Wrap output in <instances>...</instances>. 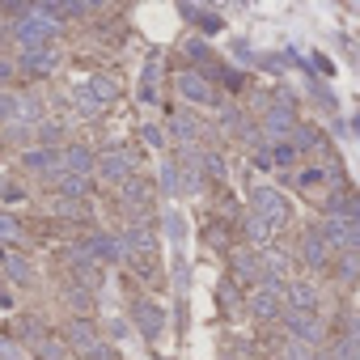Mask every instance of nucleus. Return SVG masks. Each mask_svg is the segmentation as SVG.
Here are the masks:
<instances>
[{"label":"nucleus","instance_id":"7c9ffc66","mask_svg":"<svg viewBox=\"0 0 360 360\" xmlns=\"http://www.w3.org/2000/svg\"><path fill=\"white\" fill-rule=\"evenodd\" d=\"M233 271H238L242 280H255V276H259V255L242 250V255H238V263H233Z\"/></svg>","mask_w":360,"mask_h":360},{"label":"nucleus","instance_id":"393cba45","mask_svg":"<svg viewBox=\"0 0 360 360\" xmlns=\"http://www.w3.org/2000/svg\"><path fill=\"white\" fill-rule=\"evenodd\" d=\"M5 276L18 280V284H30V280H34V267H30L22 255H9V259H5Z\"/></svg>","mask_w":360,"mask_h":360},{"label":"nucleus","instance_id":"412c9836","mask_svg":"<svg viewBox=\"0 0 360 360\" xmlns=\"http://www.w3.org/2000/svg\"><path fill=\"white\" fill-rule=\"evenodd\" d=\"M51 183H56V191H60L64 200H81V195L89 191V178H77V174H56Z\"/></svg>","mask_w":360,"mask_h":360},{"label":"nucleus","instance_id":"1a4fd4ad","mask_svg":"<svg viewBox=\"0 0 360 360\" xmlns=\"http://www.w3.org/2000/svg\"><path fill=\"white\" fill-rule=\"evenodd\" d=\"M263 131L271 136V144H280V140H288V136L297 131V115L284 110V106H271V110L263 115Z\"/></svg>","mask_w":360,"mask_h":360},{"label":"nucleus","instance_id":"423d86ee","mask_svg":"<svg viewBox=\"0 0 360 360\" xmlns=\"http://www.w3.org/2000/svg\"><path fill=\"white\" fill-rule=\"evenodd\" d=\"M178 89H183L187 102H200V106H217V89L204 72H178Z\"/></svg>","mask_w":360,"mask_h":360},{"label":"nucleus","instance_id":"9d476101","mask_svg":"<svg viewBox=\"0 0 360 360\" xmlns=\"http://www.w3.org/2000/svg\"><path fill=\"white\" fill-rule=\"evenodd\" d=\"M284 301H288V314H314L318 309V288L305 284V280H297V284L284 288Z\"/></svg>","mask_w":360,"mask_h":360},{"label":"nucleus","instance_id":"6e6552de","mask_svg":"<svg viewBox=\"0 0 360 360\" xmlns=\"http://www.w3.org/2000/svg\"><path fill=\"white\" fill-rule=\"evenodd\" d=\"M18 64H22L26 72H34V77H47V72H56L60 51H56V47H26V51L18 56Z\"/></svg>","mask_w":360,"mask_h":360},{"label":"nucleus","instance_id":"2eb2a0df","mask_svg":"<svg viewBox=\"0 0 360 360\" xmlns=\"http://www.w3.org/2000/svg\"><path fill=\"white\" fill-rule=\"evenodd\" d=\"M288 330H292L297 343H309V347H314V339L322 335V326H318L314 314H288Z\"/></svg>","mask_w":360,"mask_h":360},{"label":"nucleus","instance_id":"c03bdc74","mask_svg":"<svg viewBox=\"0 0 360 360\" xmlns=\"http://www.w3.org/2000/svg\"><path fill=\"white\" fill-rule=\"evenodd\" d=\"M18 356H22V352H18V347H13L9 339H5V343H0V360H18Z\"/></svg>","mask_w":360,"mask_h":360},{"label":"nucleus","instance_id":"a19ab883","mask_svg":"<svg viewBox=\"0 0 360 360\" xmlns=\"http://www.w3.org/2000/svg\"><path fill=\"white\" fill-rule=\"evenodd\" d=\"M60 136H64V127H60V123H43V144H56Z\"/></svg>","mask_w":360,"mask_h":360},{"label":"nucleus","instance_id":"0eeeda50","mask_svg":"<svg viewBox=\"0 0 360 360\" xmlns=\"http://www.w3.org/2000/svg\"><path fill=\"white\" fill-rule=\"evenodd\" d=\"M131 318H136V326H140L144 339H161V330H165V309H161L157 301H136Z\"/></svg>","mask_w":360,"mask_h":360},{"label":"nucleus","instance_id":"a211bd4d","mask_svg":"<svg viewBox=\"0 0 360 360\" xmlns=\"http://www.w3.org/2000/svg\"><path fill=\"white\" fill-rule=\"evenodd\" d=\"M22 165H26V169H47V174H60V153H56V148H30V153L22 157Z\"/></svg>","mask_w":360,"mask_h":360},{"label":"nucleus","instance_id":"c9c22d12","mask_svg":"<svg viewBox=\"0 0 360 360\" xmlns=\"http://www.w3.org/2000/svg\"><path fill=\"white\" fill-rule=\"evenodd\" d=\"M77 110H81V115H102V106H98V102L85 94V85L77 89Z\"/></svg>","mask_w":360,"mask_h":360},{"label":"nucleus","instance_id":"f8f14e48","mask_svg":"<svg viewBox=\"0 0 360 360\" xmlns=\"http://www.w3.org/2000/svg\"><path fill=\"white\" fill-rule=\"evenodd\" d=\"M301 259L309 263V267H322L326 259H330V246H326V238H322V229H305L301 233Z\"/></svg>","mask_w":360,"mask_h":360},{"label":"nucleus","instance_id":"79ce46f5","mask_svg":"<svg viewBox=\"0 0 360 360\" xmlns=\"http://www.w3.org/2000/svg\"><path fill=\"white\" fill-rule=\"evenodd\" d=\"M72 305H77V309H89V292H85V288H72Z\"/></svg>","mask_w":360,"mask_h":360},{"label":"nucleus","instance_id":"f257e3e1","mask_svg":"<svg viewBox=\"0 0 360 360\" xmlns=\"http://www.w3.org/2000/svg\"><path fill=\"white\" fill-rule=\"evenodd\" d=\"M13 13H22V22L13 26V34H18L22 51H26V47H51V39H56V22L39 18L30 5H22V9H13Z\"/></svg>","mask_w":360,"mask_h":360},{"label":"nucleus","instance_id":"cd10ccee","mask_svg":"<svg viewBox=\"0 0 360 360\" xmlns=\"http://www.w3.org/2000/svg\"><path fill=\"white\" fill-rule=\"evenodd\" d=\"M0 242H22V221L13 212H0Z\"/></svg>","mask_w":360,"mask_h":360},{"label":"nucleus","instance_id":"49530a36","mask_svg":"<svg viewBox=\"0 0 360 360\" xmlns=\"http://www.w3.org/2000/svg\"><path fill=\"white\" fill-rule=\"evenodd\" d=\"M0 309H13V297H9L5 288H0Z\"/></svg>","mask_w":360,"mask_h":360},{"label":"nucleus","instance_id":"72a5a7b5","mask_svg":"<svg viewBox=\"0 0 360 360\" xmlns=\"http://www.w3.org/2000/svg\"><path fill=\"white\" fill-rule=\"evenodd\" d=\"M297 183H301V191H305V187H322V183H330V174H326V169H318V165H309V169H301Z\"/></svg>","mask_w":360,"mask_h":360},{"label":"nucleus","instance_id":"9b49d317","mask_svg":"<svg viewBox=\"0 0 360 360\" xmlns=\"http://www.w3.org/2000/svg\"><path fill=\"white\" fill-rule=\"evenodd\" d=\"M89 169H94V153H89V148L72 144V148H64V153H60V174H77V178H89ZM51 178H56V174H51Z\"/></svg>","mask_w":360,"mask_h":360},{"label":"nucleus","instance_id":"f03ea898","mask_svg":"<svg viewBox=\"0 0 360 360\" xmlns=\"http://www.w3.org/2000/svg\"><path fill=\"white\" fill-rule=\"evenodd\" d=\"M250 204H255V217L271 225V233H276V229H284V225H288V217H292L288 200H284V195H280L276 187H255Z\"/></svg>","mask_w":360,"mask_h":360},{"label":"nucleus","instance_id":"a878e982","mask_svg":"<svg viewBox=\"0 0 360 360\" xmlns=\"http://www.w3.org/2000/svg\"><path fill=\"white\" fill-rule=\"evenodd\" d=\"M144 200H148V187L140 183V178H127V183H123V204L127 208H140Z\"/></svg>","mask_w":360,"mask_h":360},{"label":"nucleus","instance_id":"58836bf2","mask_svg":"<svg viewBox=\"0 0 360 360\" xmlns=\"http://www.w3.org/2000/svg\"><path fill=\"white\" fill-rule=\"evenodd\" d=\"M94 5H81V0H72V5H60V18H85Z\"/></svg>","mask_w":360,"mask_h":360},{"label":"nucleus","instance_id":"f704fd0d","mask_svg":"<svg viewBox=\"0 0 360 360\" xmlns=\"http://www.w3.org/2000/svg\"><path fill=\"white\" fill-rule=\"evenodd\" d=\"M246 233H250L255 242H267V238H271V225L259 221V217H250V221H246Z\"/></svg>","mask_w":360,"mask_h":360},{"label":"nucleus","instance_id":"2f4dec72","mask_svg":"<svg viewBox=\"0 0 360 360\" xmlns=\"http://www.w3.org/2000/svg\"><path fill=\"white\" fill-rule=\"evenodd\" d=\"M339 276H343V280H356V276H360V250H343V259H339Z\"/></svg>","mask_w":360,"mask_h":360},{"label":"nucleus","instance_id":"7ed1b4c3","mask_svg":"<svg viewBox=\"0 0 360 360\" xmlns=\"http://www.w3.org/2000/svg\"><path fill=\"white\" fill-rule=\"evenodd\" d=\"M89 259H102V263H123V259H131L127 255V242L123 238H110V233H94V238H85V246H81Z\"/></svg>","mask_w":360,"mask_h":360},{"label":"nucleus","instance_id":"aec40b11","mask_svg":"<svg viewBox=\"0 0 360 360\" xmlns=\"http://www.w3.org/2000/svg\"><path fill=\"white\" fill-rule=\"evenodd\" d=\"M178 13H183V18H191L200 30H208V34H217L225 22H221V13H212V9H200V5H183V9H178Z\"/></svg>","mask_w":360,"mask_h":360},{"label":"nucleus","instance_id":"20e7f679","mask_svg":"<svg viewBox=\"0 0 360 360\" xmlns=\"http://www.w3.org/2000/svg\"><path fill=\"white\" fill-rule=\"evenodd\" d=\"M94 169L106 178V183H127L131 178V157L123 153V148H110V153H102V157H94Z\"/></svg>","mask_w":360,"mask_h":360},{"label":"nucleus","instance_id":"4468645a","mask_svg":"<svg viewBox=\"0 0 360 360\" xmlns=\"http://www.w3.org/2000/svg\"><path fill=\"white\" fill-rule=\"evenodd\" d=\"M123 242H127V255H140V259H148V255L157 250V238H153V229H148V225H131Z\"/></svg>","mask_w":360,"mask_h":360},{"label":"nucleus","instance_id":"39448f33","mask_svg":"<svg viewBox=\"0 0 360 360\" xmlns=\"http://www.w3.org/2000/svg\"><path fill=\"white\" fill-rule=\"evenodd\" d=\"M280 301H284V284H280V280H263V288L250 297V314L267 322V318L280 314Z\"/></svg>","mask_w":360,"mask_h":360},{"label":"nucleus","instance_id":"c85d7f7f","mask_svg":"<svg viewBox=\"0 0 360 360\" xmlns=\"http://www.w3.org/2000/svg\"><path fill=\"white\" fill-rule=\"evenodd\" d=\"M161 187H165V195H183V187H178V161L161 165Z\"/></svg>","mask_w":360,"mask_h":360},{"label":"nucleus","instance_id":"a18cd8bd","mask_svg":"<svg viewBox=\"0 0 360 360\" xmlns=\"http://www.w3.org/2000/svg\"><path fill=\"white\" fill-rule=\"evenodd\" d=\"M89 360H115V352H106V347H98V352H94Z\"/></svg>","mask_w":360,"mask_h":360},{"label":"nucleus","instance_id":"f3484780","mask_svg":"<svg viewBox=\"0 0 360 360\" xmlns=\"http://www.w3.org/2000/svg\"><path fill=\"white\" fill-rule=\"evenodd\" d=\"M85 94H89L98 106H110V102L119 98V85H115L110 77H102V72H98V77H89V81H85Z\"/></svg>","mask_w":360,"mask_h":360},{"label":"nucleus","instance_id":"4c0bfd02","mask_svg":"<svg viewBox=\"0 0 360 360\" xmlns=\"http://www.w3.org/2000/svg\"><path fill=\"white\" fill-rule=\"evenodd\" d=\"M284 360H314V347L292 339V343H288V352H284Z\"/></svg>","mask_w":360,"mask_h":360},{"label":"nucleus","instance_id":"ddd939ff","mask_svg":"<svg viewBox=\"0 0 360 360\" xmlns=\"http://www.w3.org/2000/svg\"><path fill=\"white\" fill-rule=\"evenodd\" d=\"M255 161H259V165H297V161H301V148H297L292 140H280V144H267Z\"/></svg>","mask_w":360,"mask_h":360},{"label":"nucleus","instance_id":"c756f323","mask_svg":"<svg viewBox=\"0 0 360 360\" xmlns=\"http://www.w3.org/2000/svg\"><path fill=\"white\" fill-rule=\"evenodd\" d=\"M157 60H148V68H144V85H140V98L144 102H157Z\"/></svg>","mask_w":360,"mask_h":360},{"label":"nucleus","instance_id":"dca6fc26","mask_svg":"<svg viewBox=\"0 0 360 360\" xmlns=\"http://www.w3.org/2000/svg\"><path fill=\"white\" fill-rule=\"evenodd\" d=\"M68 343L77 347V352H98V335H94V326L85 322V318H77V322H68Z\"/></svg>","mask_w":360,"mask_h":360},{"label":"nucleus","instance_id":"5701e85b","mask_svg":"<svg viewBox=\"0 0 360 360\" xmlns=\"http://www.w3.org/2000/svg\"><path fill=\"white\" fill-rule=\"evenodd\" d=\"M72 271H77V280H85L89 288H98L102 284V276H98V267H94V259L77 246V255H72Z\"/></svg>","mask_w":360,"mask_h":360},{"label":"nucleus","instance_id":"b1692460","mask_svg":"<svg viewBox=\"0 0 360 360\" xmlns=\"http://www.w3.org/2000/svg\"><path fill=\"white\" fill-rule=\"evenodd\" d=\"M18 119H22V94L5 89L0 94V123H18Z\"/></svg>","mask_w":360,"mask_h":360},{"label":"nucleus","instance_id":"e433bc0d","mask_svg":"<svg viewBox=\"0 0 360 360\" xmlns=\"http://www.w3.org/2000/svg\"><path fill=\"white\" fill-rule=\"evenodd\" d=\"M200 165H204L212 178H225V161H221L217 153H204V157H200Z\"/></svg>","mask_w":360,"mask_h":360},{"label":"nucleus","instance_id":"ea45409f","mask_svg":"<svg viewBox=\"0 0 360 360\" xmlns=\"http://www.w3.org/2000/svg\"><path fill=\"white\" fill-rule=\"evenodd\" d=\"M56 212H64V217H81L85 208H81L77 200H56Z\"/></svg>","mask_w":360,"mask_h":360},{"label":"nucleus","instance_id":"37998d69","mask_svg":"<svg viewBox=\"0 0 360 360\" xmlns=\"http://www.w3.org/2000/svg\"><path fill=\"white\" fill-rule=\"evenodd\" d=\"M0 200H22V191L13 183H0Z\"/></svg>","mask_w":360,"mask_h":360},{"label":"nucleus","instance_id":"6ab92c4d","mask_svg":"<svg viewBox=\"0 0 360 360\" xmlns=\"http://www.w3.org/2000/svg\"><path fill=\"white\" fill-rule=\"evenodd\" d=\"M335 360H360V322H352L347 335L335 339Z\"/></svg>","mask_w":360,"mask_h":360},{"label":"nucleus","instance_id":"473e14b6","mask_svg":"<svg viewBox=\"0 0 360 360\" xmlns=\"http://www.w3.org/2000/svg\"><path fill=\"white\" fill-rule=\"evenodd\" d=\"M34 352H39V360H68V347H64V343H56V339H43Z\"/></svg>","mask_w":360,"mask_h":360},{"label":"nucleus","instance_id":"bb28decb","mask_svg":"<svg viewBox=\"0 0 360 360\" xmlns=\"http://www.w3.org/2000/svg\"><path fill=\"white\" fill-rule=\"evenodd\" d=\"M165 233H169V242H174V246L187 238V221H183V212H174V208L165 212Z\"/></svg>","mask_w":360,"mask_h":360},{"label":"nucleus","instance_id":"4be33fe9","mask_svg":"<svg viewBox=\"0 0 360 360\" xmlns=\"http://www.w3.org/2000/svg\"><path fill=\"white\" fill-rule=\"evenodd\" d=\"M169 131H174V140L191 144V140L200 136V123H195V115H187V110H183V115H174V119H169Z\"/></svg>","mask_w":360,"mask_h":360}]
</instances>
